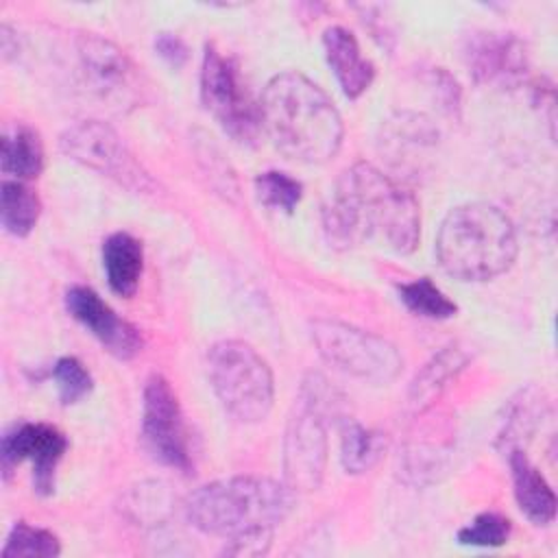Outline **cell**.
Wrapping results in <instances>:
<instances>
[{
	"label": "cell",
	"instance_id": "1",
	"mask_svg": "<svg viewBox=\"0 0 558 558\" xmlns=\"http://www.w3.org/2000/svg\"><path fill=\"white\" fill-rule=\"evenodd\" d=\"M323 229L340 248L381 238L392 251L412 253L418 244L421 211L408 190L375 166L360 161L338 179L323 209Z\"/></svg>",
	"mask_w": 558,
	"mask_h": 558
},
{
	"label": "cell",
	"instance_id": "2",
	"mask_svg": "<svg viewBox=\"0 0 558 558\" xmlns=\"http://www.w3.org/2000/svg\"><path fill=\"white\" fill-rule=\"evenodd\" d=\"M259 122L272 144L301 163L329 161L344 133L333 100L301 72H281L268 81Z\"/></svg>",
	"mask_w": 558,
	"mask_h": 558
},
{
	"label": "cell",
	"instance_id": "3",
	"mask_svg": "<svg viewBox=\"0 0 558 558\" xmlns=\"http://www.w3.org/2000/svg\"><path fill=\"white\" fill-rule=\"evenodd\" d=\"M294 506V490L288 484L235 475L196 488L185 504L190 523L214 536H244L251 532H272Z\"/></svg>",
	"mask_w": 558,
	"mask_h": 558
},
{
	"label": "cell",
	"instance_id": "4",
	"mask_svg": "<svg viewBox=\"0 0 558 558\" xmlns=\"http://www.w3.org/2000/svg\"><path fill=\"white\" fill-rule=\"evenodd\" d=\"M512 220L490 203L453 207L440 222L436 257L460 281H486L506 272L517 257Z\"/></svg>",
	"mask_w": 558,
	"mask_h": 558
},
{
	"label": "cell",
	"instance_id": "5",
	"mask_svg": "<svg viewBox=\"0 0 558 558\" xmlns=\"http://www.w3.org/2000/svg\"><path fill=\"white\" fill-rule=\"evenodd\" d=\"M207 375L222 408L242 423H259L275 399L268 362L242 340H220L207 353Z\"/></svg>",
	"mask_w": 558,
	"mask_h": 558
},
{
	"label": "cell",
	"instance_id": "6",
	"mask_svg": "<svg viewBox=\"0 0 558 558\" xmlns=\"http://www.w3.org/2000/svg\"><path fill=\"white\" fill-rule=\"evenodd\" d=\"M312 340L325 362L366 384H390L403 368L395 344L342 320H314Z\"/></svg>",
	"mask_w": 558,
	"mask_h": 558
},
{
	"label": "cell",
	"instance_id": "7",
	"mask_svg": "<svg viewBox=\"0 0 558 558\" xmlns=\"http://www.w3.org/2000/svg\"><path fill=\"white\" fill-rule=\"evenodd\" d=\"M201 98L207 111L233 140L251 144L262 131L259 102H253L238 63L207 46L201 68Z\"/></svg>",
	"mask_w": 558,
	"mask_h": 558
},
{
	"label": "cell",
	"instance_id": "8",
	"mask_svg": "<svg viewBox=\"0 0 558 558\" xmlns=\"http://www.w3.org/2000/svg\"><path fill=\"white\" fill-rule=\"evenodd\" d=\"M323 414L320 395L312 386H303L283 438V475L294 493L316 490L323 482L327 464Z\"/></svg>",
	"mask_w": 558,
	"mask_h": 558
},
{
	"label": "cell",
	"instance_id": "9",
	"mask_svg": "<svg viewBox=\"0 0 558 558\" xmlns=\"http://www.w3.org/2000/svg\"><path fill=\"white\" fill-rule=\"evenodd\" d=\"M59 144L70 159L102 177L113 179L131 192L146 194L155 190V181L137 163L122 137L105 122H78L61 135Z\"/></svg>",
	"mask_w": 558,
	"mask_h": 558
},
{
	"label": "cell",
	"instance_id": "10",
	"mask_svg": "<svg viewBox=\"0 0 558 558\" xmlns=\"http://www.w3.org/2000/svg\"><path fill=\"white\" fill-rule=\"evenodd\" d=\"M81 76L87 89L109 109L124 111L140 102L142 78L129 54L100 35L76 39Z\"/></svg>",
	"mask_w": 558,
	"mask_h": 558
},
{
	"label": "cell",
	"instance_id": "11",
	"mask_svg": "<svg viewBox=\"0 0 558 558\" xmlns=\"http://www.w3.org/2000/svg\"><path fill=\"white\" fill-rule=\"evenodd\" d=\"M142 438L155 460L181 471L190 469V442L181 405L161 375H153L144 388Z\"/></svg>",
	"mask_w": 558,
	"mask_h": 558
},
{
	"label": "cell",
	"instance_id": "12",
	"mask_svg": "<svg viewBox=\"0 0 558 558\" xmlns=\"http://www.w3.org/2000/svg\"><path fill=\"white\" fill-rule=\"evenodd\" d=\"M68 449L65 436L46 423H22L13 425L2 436V469L4 475L13 466L28 460L33 464V486L37 493L48 495L54 486V471Z\"/></svg>",
	"mask_w": 558,
	"mask_h": 558
},
{
	"label": "cell",
	"instance_id": "13",
	"mask_svg": "<svg viewBox=\"0 0 558 558\" xmlns=\"http://www.w3.org/2000/svg\"><path fill=\"white\" fill-rule=\"evenodd\" d=\"M65 307L109 353L129 360L142 351L140 331L120 318L92 288L74 286L65 294Z\"/></svg>",
	"mask_w": 558,
	"mask_h": 558
},
{
	"label": "cell",
	"instance_id": "14",
	"mask_svg": "<svg viewBox=\"0 0 558 558\" xmlns=\"http://www.w3.org/2000/svg\"><path fill=\"white\" fill-rule=\"evenodd\" d=\"M466 59L480 83H512L523 76L527 57L523 44L506 33H480L469 41Z\"/></svg>",
	"mask_w": 558,
	"mask_h": 558
},
{
	"label": "cell",
	"instance_id": "15",
	"mask_svg": "<svg viewBox=\"0 0 558 558\" xmlns=\"http://www.w3.org/2000/svg\"><path fill=\"white\" fill-rule=\"evenodd\" d=\"M323 48L338 85L349 98H357L371 87L375 68L368 59L362 57L360 44L353 33L342 26H329L323 33Z\"/></svg>",
	"mask_w": 558,
	"mask_h": 558
},
{
	"label": "cell",
	"instance_id": "16",
	"mask_svg": "<svg viewBox=\"0 0 558 558\" xmlns=\"http://www.w3.org/2000/svg\"><path fill=\"white\" fill-rule=\"evenodd\" d=\"M508 462L512 471L514 499L521 512L536 525H547L556 517V495L543 473L530 462L523 449H510Z\"/></svg>",
	"mask_w": 558,
	"mask_h": 558
},
{
	"label": "cell",
	"instance_id": "17",
	"mask_svg": "<svg viewBox=\"0 0 558 558\" xmlns=\"http://www.w3.org/2000/svg\"><path fill=\"white\" fill-rule=\"evenodd\" d=\"M102 266L109 288L120 296H131L137 290L144 266L140 240L124 231L111 233L102 244Z\"/></svg>",
	"mask_w": 558,
	"mask_h": 558
},
{
	"label": "cell",
	"instance_id": "18",
	"mask_svg": "<svg viewBox=\"0 0 558 558\" xmlns=\"http://www.w3.org/2000/svg\"><path fill=\"white\" fill-rule=\"evenodd\" d=\"M471 360L469 351L460 344H449L442 351H438L412 379L410 384V405L414 410H425L434 403V399L447 388V384L466 366Z\"/></svg>",
	"mask_w": 558,
	"mask_h": 558
},
{
	"label": "cell",
	"instance_id": "19",
	"mask_svg": "<svg viewBox=\"0 0 558 558\" xmlns=\"http://www.w3.org/2000/svg\"><path fill=\"white\" fill-rule=\"evenodd\" d=\"M506 414L501 418V427L497 434L499 447L506 451L510 449H521L525 440L534 436L538 425L543 423L545 414V397L543 390L527 386L519 390L508 403H506Z\"/></svg>",
	"mask_w": 558,
	"mask_h": 558
},
{
	"label": "cell",
	"instance_id": "20",
	"mask_svg": "<svg viewBox=\"0 0 558 558\" xmlns=\"http://www.w3.org/2000/svg\"><path fill=\"white\" fill-rule=\"evenodd\" d=\"M44 168V148L39 135L28 126H11L2 137V172L17 181L35 179Z\"/></svg>",
	"mask_w": 558,
	"mask_h": 558
},
{
	"label": "cell",
	"instance_id": "21",
	"mask_svg": "<svg viewBox=\"0 0 558 558\" xmlns=\"http://www.w3.org/2000/svg\"><path fill=\"white\" fill-rule=\"evenodd\" d=\"M386 438L357 421L347 418L340 427V460L347 473H364L384 456Z\"/></svg>",
	"mask_w": 558,
	"mask_h": 558
},
{
	"label": "cell",
	"instance_id": "22",
	"mask_svg": "<svg viewBox=\"0 0 558 558\" xmlns=\"http://www.w3.org/2000/svg\"><path fill=\"white\" fill-rule=\"evenodd\" d=\"M41 205L37 194L22 181H4L0 187V220L2 227L22 238L37 225Z\"/></svg>",
	"mask_w": 558,
	"mask_h": 558
},
{
	"label": "cell",
	"instance_id": "23",
	"mask_svg": "<svg viewBox=\"0 0 558 558\" xmlns=\"http://www.w3.org/2000/svg\"><path fill=\"white\" fill-rule=\"evenodd\" d=\"M399 296L410 312L425 316V318L442 320V318L456 316V312H458L456 303L427 277L414 279L410 283H401Z\"/></svg>",
	"mask_w": 558,
	"mask_h": 558
},
{
	"label": "cell",
	"instance_id": "24",
	"mask_svg": "<svg viewBox=\"0 0 558 558\" xmlns=\"http://www.w3.org/2000/svg\"><path fill=\"white\" fill-rule=\"evenodd\" d=\"M438 133L427 118L414 113H399L386 126V146L392 155H405V150H421L434 146Z\"/></svg>",
	"mask_w": 558,
	"mask_h": 558
},
{
	"label": "cell",
	"instance_id": "25",
	"mask_svg": "<svg viewBox=\"0 0 558 558\" xmlns=\"http://www.w3.org/2000/svg\"><path fill=\"white\" fill-rule=\"evenodd\" d=\"M61 551L59 538L41 527L15 523L2 547V558H50Z\"/></svg>",
	"mask_w": 558,
	"mask_h": 558
},
{
	"label": "cell",
	"instance_id": "26",
	"mask_svg": "<svg viewBox=\"0 0 558 558\" xmlns=\"http://www.w3.org/2000/svg\"><path fill=\"white\" fill-rule=\"evenodd\" d=\"M255 192L266 207L292 211L303 196V185L281 170H266L257 174Z\"/></svg>",
	"mask_w": 558,
	"mask_h": 558
},
{
	"label": "cell",
	"instance_id": "27",
	"mask_svg": "<svg viewBox=\"0 0 558 558\" xmlns=\"http://www.w3.org/2000/svg\"><path fill=\"white\" fill-rule=\"evenodd\" d=\"M510 521L497 512L477 514L469 525L458 532V541L462 545L473 547H499L508 543Z\"/></svg>",
	"mask_w": 558,
	"mask_h": 558
},
{
	"label": "cell",
	"instance_id": "28",
	"mask_svg": "<svg viewBox=\"0 0 558 558\" xmlns=\"http://www.w3.org/2000/svg\"><path fill=\"white\" fill-rule=\"evenodd\" d=\"M52 377L65 405L81 401L92 390V375L76 357H61L52 368Z\"/></svg>",
	"mask_w": 558,
	"mask_h": 558
},
{
	"label": "cell",
	"instance_id": "29",
	"mask_svg": "<svg viewBox=\"0 0 558 558\" xmlns=\"http://www.w3.org/2000/svg\"><path fill=\"white\" fill-rule=\"evenodd\" d=\"M155 48L172 65H181L187 59L185 44L172 33H159L157 39H155Z\"/></svg>",
	"mask_w": 558,
	"mask_h": 558
}]
</instances>
